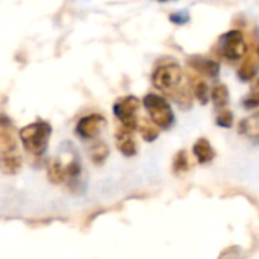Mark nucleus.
<instances>
[{"label": "nucleus", "mask_w": 259, "mask_h": 259, "mask_svg": "<svg viewBox=\"0 0 259 259\" xmlns=\"http://www.w3.org/2000/svg\"><path fill=\"white\" fill-rule=\"evenodd\" d=\"M190 83H191V90H193L194 96L202 103H206L209 100V93L211 91H209L208 83L203 80V77L199 73H196V71L191 70V73H190Z\"/></svg>", "instance_id": "nucleus-10"}, {"label": "nucleus", "mask_w": 259, "mask_h": 259, "mask_svg": "<svg viewBox=\"0 0 259 259\" xmlns=\"http://www.w3.org/2000/svg\"><path fill=\"white\" fill-rule=\"evenodd\" d=\"M249 50V46L244 39V35L240 30H229L225 35H222L219 42V52L220 55L234 62L246 56Z\"/></svg>", "instance_id": "nucleus-4"}, {"label": "nucleus", "mask_w": 259, "mask_h": 259, "mask_svg": "<svg viewBox=\"0 0 259 259\" xmlns=\"http://www.w3.org/2000/svg\"><path fill=\"white\" fill-rule=\"evenodd\" d=\"M182 76H184L182 68L176 62H165L153 71L152 82L155 88L171 96L173 99H176L178 103L184 106L185 105L190 106L191 96H190L188 88L182 87Z\"/></svg>", "instance_id": "nucleus-1"}, {"label": "nucleus", "mask_w": 259, "mask_h": 259, "mask_svg": "<svg viewBox=\"0 0 259 259\" xmlns=\"http://www.w3.org/2000/svg\"><path fill=\"white\" fill-rule=\"evenodd\" d=\"M161 2H171V0H161Z\"/></svg>", "instance_id": "nucleus-20"}, {"label": "nucleus", "mask_w": 259, "mask_h": 259, "mask_svg": "<svg viewBox=\"0 0 259 259\" xmlns=\"http://www.w3.org/2000/svg\"><path fill=\"white\" fill-rule=\"evenodd\" d=\"M190 65L193 68V71L199 73L200 76H209V77H215L219 74L220 65L212 61V59H206V58H193L190 61Z\"/></svg>", "instance_id": "nucleus-9"}, {"label": "nucleus", "mask_w": 259, "mask_h": 259, "mask_svg": "<svg viewBox=\"0 0 259 259\" xmlns=\"http://www.w3.org/2000/svg\"><path fill=\"white\" fill-rule=\"evenodd\" d=\"M115 143H117V147L118 150L126 155V156H134L137 153V143L134 140V135H132V131L129 129H124V127H118L117 132H115Z\"/></svg>", "instance_id": "nucleus-8"}, {"label": "nucleus", "mask_w": 259, "mask_h": 259, "mask_svg": "<svg viewBox=\"0 0 259 259\" xmlns=\"http://www.w3.org/2000/svg\"><path fill=\"white\" fill-rule=\"evenodd\" d=\"M90 156H91V159H93L96 164H102V162L106 159V156H108V147H106L103 143H97V144H94V146L91 147Z\"/></svg>", "instance_id": "nucleus-16"}, {"label": "nucleus", "mask_w": 259, "mask_h": 259, "mask_svg": "<svg viewBox=\"0 0 259 259\" xmlns=\"http://www.w3.org/2000/svg\"><path fill=\"white\" fill-rule=\"evenodd\" d=\"M240 129H241V132H244L246 135H249V137H252V138H256L259 131L258 117L253 115V117L244 120V121L241 123V127H240Z\"/></svg>", "instance_id": "nucleus-17"}, {"label": "nucleus", "mask_w": 259, "mask_h": 259, "mask_svg": "<svg viewBox=\"0 0 259 259\" xmlns=\"http://www.w3.org/2000/svg\"><path fill=\"white\" fill-rule=\"evenodd\" d=\"M52 135V126L46 121H36L29 126H24L18 137L24 146V149L32 155H42L47 150L49 140Z\"/></svg>", "instance_id": "nucleus-2"}, {"label": "nucleus", "mask_w": 259, "mask_h": 259, "mask_svg": "<svg viewBox=\"0 0 259 259\" xmlns=\"http://www.w3.org/2000/svg\"><path fill=\"white\" fill-rule=\"evenodd\" d=\"M175 168L176 171H185L188 170V156L185 152H179L175 158Z\"/></svg>", "instance_id": "nucleus-18"}, {"label": "nucleus", "mask_w": 259, "mask_h": 259, "mask_svg": "<svg viewBox=\"0 0 259 259\" xmlns=\"http://www.w3.org/2000/svg\"><path fill=\"white\" fill-rule=\"evenodd\" d=\"M105 124H106V120L100 114L85 115L79 120V123L76 126V134L85 140H90V138H94Z\"/></svg>", "instance_id": "nucleus-7"}, {"label": "nucleus", "mask_w": 259, "mask_h": 259, "mask_svg": "<svg viewBox=\"0 0 259 259\" xmlns=\"http://www.w3.org/2000/svg\"><path fill=\"white\" fill-rule=\"evenodd\" d=\"M209 99H212L217 108H225L229 102V91L226 85H215L209 93Z\"/></svg>", "instance_id": "nucleus-15"}, {"label": "nucleus", "mask_w": 259, "mask_h": 259, "mask_svg": "<svg viewBox=\"0 0 259 259\" xmlns=\"http://www.w3.org/2000/svg\"><path fill=\"white\" fill-rule=\"evenodd\" d=\"M141 134V137L146 141H155L159 135V127L149 118H140L137 120V127Z\"/></svg>", "instance_id": "nucleus-13"}, {"label": "nucleus", "mask_w": 259, "mask_h": 259, "mask_svg": "<svg viewBox=\"0 0 259 259\" xmlns=\"http://www.w3.org/2000/svg\"><path fill=\"white\" fill-rule=\"evenodd\" d=\"M247 58L244 61V64L241 65L238 74L243 80H250L252 77H255L256 74V55L255 53H250L249 55V50H247Z\"/></svg>", "instance_id": "nucleus-14"}, {"label": "nucleus", "mask_w": 259, "mask_h": 259, "mask_svg": "<svg viewBox=\"0 0 259 259\" xmlns=\"http://www.w3.org/2000/svg\"><path fill=\"white\" fill-rule=\"evenodd\" d=\"M193 150H194V155H196V158L199 159V162H202V164H206V162H211L212 159H214V149H212V146L209 144V141L208 140H205V138H199L197 141H196V144H194V147H193Z\"/></svg>", "instance_id": "nucleus-11"}, {"label": "nucleus", "mask_w": 259, "mask_h": 259, "mask_svg": "<svg viewBox=\"0 0 259 259\" xmlns=\"http://www.w3.org/2000/svg\"><path fill=\"white\" fill-rule=\"evenodd\" d=\"M217 123L223 127H231L232 123H234V117H232V112L231 111H223L222 114H219L217 117Z\"/></svg>", "instance_id": "nucleus-19"}, {"label": "nucleus", "mask_w": 259, "mask_h": 259, "mask_svg": "<svg viewBox=\"0 0 259 259\" xmlns=\"http://www.w3.org/2000/svg\"><path fill=\"white\" fill-rule=\"evenodd\" d=\"M17 134L11 120L0 114V155L17 152Z\"/></svg>", "instance_id": "nucleus-6"}, {"label": "nucleus", "mask_w": 259, "mask_h": 259, "mask_svg": "<svg viewBox=\"0 0 259 259\" xmlns=\"http://www.w3.org/2000/svg\"><path fill=\"white\" fill-rule=\"evenodd\" d=\"M21 167V156L18 152L0 155V170L6 175H15Z\"/></svg>", "instance_id": "nucleus-12"}, {"label": "nucleus", "mask_w": 259, "mask_h": 259, "mask_svg": "<svg viewBox=\"0 0 259 259\" xmlns=\"http://www.w3.org/2000/svg\"><path fill=\"white\" fill-rule=\"evenodd\" d=\"M140 109V100L135 96H126L123 99H118L114 105V114L120 120L121 127L135 131L137 127V112Z\"/></svg>", "instance_id": "nucleus-5"}, {"label": "nucleus", "mask_w": 259, "mask_h": 259, "mask_svg": "<svg viewBox=\"0 0 259 259\" xmlns=\"http://www.w3.org/2000/svg\"><path fill=\"white\" fill-rule=\"evenodd\" d=\"M144 108L147 109L150 120L161 129H168L175 123V114L170 103L158 96V94H147L143 100Z\"/></svg>", "instance_id": "nucleus-3"}]
</instances>
